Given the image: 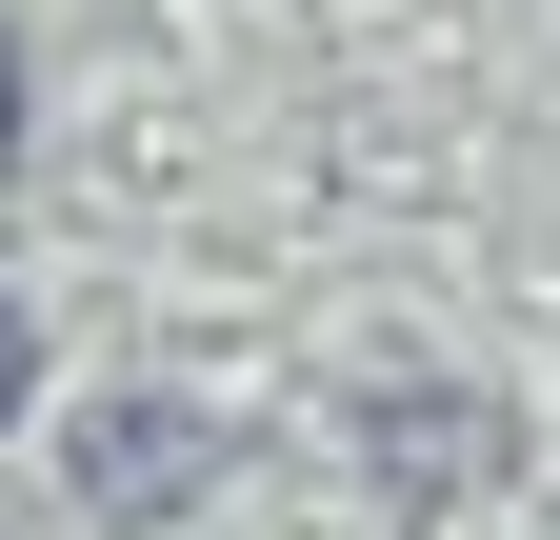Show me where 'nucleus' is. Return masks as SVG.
<instances>
[{"mask_svg": "<svg viewBox=\"0 0 560 540\" xmlns=\"http://www.w3.org/2000/svg\"><path fill=\"white\" fill-rule=\"evenodd\" d=\"M200 460H221V441H200V421H101V441H81V501H101V520H120V501L161 520V501L200 481Z\"/></svg>", "mask_w": 560, "mask_h": 540, "instance_id": "nucleus-1", "label": "nucleus"}, {"mask_svg": "<svg viewBox=\"0 0 560 540\" xmlns=\"http://www.w3.org/2000/svg\"><path fill=\"white\" fill-rule=\"evenodd\" d=\"M40 400V320H21V281H0V421Z\"/></svg>", "mask_w": 560, "mask_h": 540, "instance_id": "nucleus-2", "label": "nucleus"}, {"mask_svg": "<svg viewBox=\"0 0 560 540\" xmlns=\"http://www.w3.org/2000/svg\"><path fill=\"white\" fill-rule=\"evenodd\" d=\"M0 161H21V21H0Z\"/></svg>", "mask_w": 560, "mask_h": 540, "instance_id": "nucleus-3", "label": "nucleus"}]
</instances>
